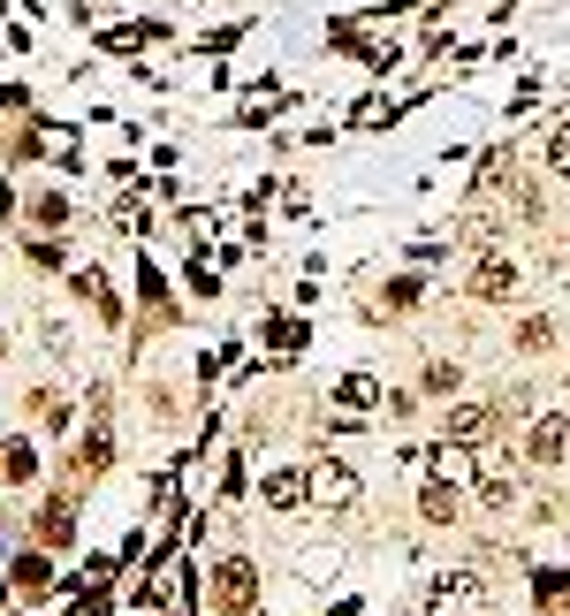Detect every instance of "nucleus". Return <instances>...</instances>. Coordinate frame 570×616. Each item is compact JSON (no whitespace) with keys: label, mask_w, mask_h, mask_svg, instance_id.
Returning a JSON list of instances; mask_svg holds the SVG:
<instances>
[{"label":"nucleus","mask_w":570,"mask_h":616,"mask_svg":"<svg viewBox=\"0 0 570 616\" xmlns=\"http://www.w3.org/2000/svg\"><path fill=\"white\" fill-rule=\"evenodd\" d=\"M487 609H495V594L479 571H441L427 586V616H487Z\"/></svg>","instance_id":"obj_1"},{"label":"nucleus","mask_w":570,"mask_h":616,"mask_svg":"<svg viewBox=\"0 0 570 616\" xmlns=\"http://www.w3.org/2000/svg\"><path fill=\"white\" fill-rule=\"evenodd\" d=\"M213 609L221 616L259 609V563H252V556H221V563H213Z\"/></svg>","instance_id":"obj_2"},{"label":"nucleus","mask_w":570,"mask_h":616,"mask_svg":"<svg viewBox=\"0 0 570 616\" xmlns=\"http://www.w3.org/2000/svg\"><path fill=\"white\" fill-rule=\"evenodd\" d=\"M464 282H472L479 305H502V298L517 290V259H510L502 244H472V275H464Z\"/></svg>","instance_id":"obj_3"},{"label":"nucleus","mask_w":570,"mask_h":616,"mask_svg":"<svg viewBox=\"0 0 570 616\" xmlns=\"http://www.w3.org/2000/svg\"><path fill=\"white\" fill-rule=\"evenodd\" d=\"M312 502L350 510V502H358V472H350V464H319V472H312Z\"/></svg>","instance_id":"obj_4"},{"label":"nucleus","mask_w":570,"mask_h":616,"mask_svg":"<svg viewBox=\"0 0 570 616\" xmlns=\"http://www.w3.org/2000/svg\"><path fill=\"white\" fill-rule=\"evenodd\" d=\"M525 450H533V464H563V450H570V419H563V411H548V419H533V434H525Z\"/></svg>","instance_id":"obj_5"},{"label":"nucleus","mask_w":570,"mask_h":616,"mask_svg":"<svg viewBox=\"0 0 570 616\" xmlns=\"http://www.w3.org/2000/svg\"><path fill=\"white\" fill-rule=\"evenodd\" d=\"M304 495H312V472H267V502L275 510H296Z\"/></svg>","instance_id":"obj_6"},{"label":"nucleus","mask_w":570,"mask_h":616,"mask_svg":"<svg viewBox=\"0 0 570 616\" xmlns=\"http://www.w3.org/2000/svg\"><path fill=\"white\" fill-rule=\"evenodd\" d=\"M487 434H495V411H479V404L449 411V442H487Z\"/></svg>","instance_id":"obj_7"},{"label":"nucleus","mask_w":570,"mask_h":616,"mask_svg":"<svg viewBox=\"0 0 570 616\" xmlns=\"http://www.w3.org/2000/svg\"><path fill=\"white\" fill-rule=\"evenodd\" d=\"M419 510H427L433 525H449V518H456V487H449L441 472H433V479H427V495H419Z\"/></svg>","instance_id":"obj_8"},{"label":"nucleus","mask_w":570,"mask_h":616,"mask_svg":"<svg viewBox=\"0 0 570 616\" xmlns=\"http://www.w3.org/2000/svg\"><path fill=\"white\" fill-rule=\"evenodd\" d=\"M335 396H342V411H365V404H381V381H373V373H342Z\"/></svg>","instance_id":"obj_9"},{"label":"nucleus","mask_w":570,"mask_h":616,"mask_svg":"<svg viewBox=\"0 0 570 616\" xmlns=\"http://www.w3.org/2000/svg\"><path fill=\"white\" fill-rule=\"evenodd\" d=\"M0 472H8L15 487H31V472H38V457H31V442H8V450H0Z\"/></svg>","instance_id":"obj_10"},{"label":"nucleus","mask_w":570,"mask_h":616,"mask_svg":"<svg viewBox=\"0 0 570 616\" xmlns=\"http://www.w3.org/2000/svg\"><path fill=\"white\" fill-rule=\"evenodd\" d=\"M107 457H115V442H107V427H92V442L77 450V479H84V472H100Z\"/></svg>","instance_id":"obj_11"},{"label":"nucleus","mask_w":570,"mask_h":616,"mask_svg":"<svg viewBox=\"0 0 570 616\" xmlns=\"http://www.w3.org/2000/svg\"><path fill=\"white\" fill-rule=\"evenodd\" d=\"M548 167H556V183H570V115L548 130Z\"/></svg>","instance_id":"obj_12"},{"label":"nucleus","mask_w":570,"mask_h":616,"mask_svg":"<svg viewBox=\"0 0 570 616\" xmlns=\"http://www.w3.org/2000/svg\"><path fill=\"white\" fill-rule=\"evenodd\" d=\"M479 502H487V510H510V502H517V487H510L502 472H487V479H479Z\"/></svg>","instance_id":"obj_13"},{"label":"nucleus","mask_w":570,"mask_h":616,"mask_svg":"<svg viewBox=\"0 0 570 616\" xmlns=\"http://www.w3.org/2000/svg\"><path fill=\"white\" fill-rule=\"evenodd\" d=\"M456 381H464V365H449V358H433V365H427V396H449Z\"/></svg>","instance_id":"obj_14"},{"label":"nucleus","mask_w":570,"mask_h":616,"mask_svg":"<svg viewBox=\"0 0 570 616\" xmlns=\"http://www.w3.org/2000/svg\"><path fill=\"white\" fill-rule=\"evenodd\" d=\"M31 213H38V221H69V198H61V190H38Z\"/></svg>","instance_id":"obj_15"},{"label":"nucleus","mask_w":570,"mask_h":616,"mask_svg":"<svg viewBox=\"0 0 570 616\" xmlns=\"http://www.w3.org/2000/svg\"><path fill=\"white\" fill-rule=\"evenodd\" d=\"M15 579H23V586H46V556L23 548V556H15Z\"/></svg>","instance_id":"obj_16"},{"label":"nucleus","mask_w":570,"mask_h":616,"mask_svg":"<svg viewBox=\"0 0 570 616\" xmlns=\"http://www.w3.org/2000/svg\"><path fill=\"white\" fill-rule=\"evenodd\" d=\"M419 305V282H411V275H404V282H388V312H411Z\"/></svg>","instance_id":"obj_17"}]
</instances>
